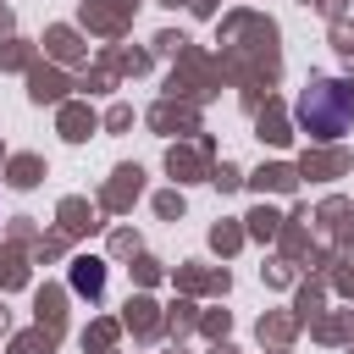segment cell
I'll list each match as a JSON object with an SVG mask.
<instances>
[{"label": "cell", "instance_id": "6da1fadb", "mask_svg": "<svg viewBox=\"0 0 354 354\" xmlns=\"http://www.w3.org/2000/svg\"><path fill=\"white\" fill-rule=\"evenodd\" d=\"M293 116H299V127L315 133V138H343V133L354 127V88L337 83V77H321V83H310V88L299 94Z\"/></svg>", "mask_w": 354, "mask_h": 354}, {"label": "cell", "instance_id": "7a4b0ae2", "mask_svg": "<svg viewBox=\"0 0 354 354\" xmlns=\"http://www.w3.org/2000/svg\"><path fill=\"white\" fill-rule=\"evenodd\" d=\"M72 282H77L83 293H100V271H94V266H77V277H72Z\"/></svg>", "mask_w": 354, "mask_h": 354}]
</instances>
